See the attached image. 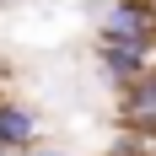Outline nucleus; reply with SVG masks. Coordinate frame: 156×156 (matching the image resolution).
I'll use <instances>...</instances> for the list:
<instances>
[{
  "label": "nucleus",
  "instance_id": "3",
  "mask_svg": "<svg viewBox=\"0 0 156 156\" xmlns=\"http://www.w3.org/2000/svg\"><path fill=\"white\" fill-rule=\"evenodd\" d=\"M124 119L135 129H156V76L135 81V92H129V102H124Z\"/></svg>",
  "mask_w": 156,
  "mask_h": 156
},
{
  "label": "nucleus",
  "instance_id": "1",
  "mask_svg": "<svg viewBox=\"0 0 156 156\" xmlns=\"http://www.w3.org/2000/svg\"><path fill=\"white\" fill-rule=\"evenodd\" d=\"M151 11H145L140 0H119V5H113L108 11V38H129V43H145V38H151Z\"/></svg>",
  "mask_w": 156,
  "mask_h": 156
},
{
  "label": "nucleus",
  "instance_id": "2",
  "mask_svg": "<svg viewBox=\"0 0 156 156\" xmlns=\"http://www.w3.org/2000/svg\"><path fill=\"white\" fill-rule=\"evenodd\" d=\"M102 65H108L113 81H135L145 65V43H129V38H108V48H102Z\"/></svg>",
  "mask_w": 156,
  "mask_h": 156
},
{
  "label": "nucleus",
  "instance_id": "5",
  "mask_svg": "<svg viewBox=\"0 0 156 156\" xmlns=\"http://www.w3.org/2000/svg\"><path fill=\"white\" fill-rule=\"evenodd\" d=\"M32 156H65V151H32Z\"/></svg>",
  "mask_w": 156,
  "mask_h": 156
},
{
  "label": "nucleus",
  "instance_id": "4",
  "mask_svg": "<svg viewBox=\"0 0 156 156\" xmlns=\"http://www.w3.org/2000/svg\"><path fill=\"white\" fill-rule=\"evenodd\" d=\"M32 135H38V119L22 102H0V145H27Z\"/></svg>",
  "mask_w": 156,
  "mask_h": 156
}]
</instances>
